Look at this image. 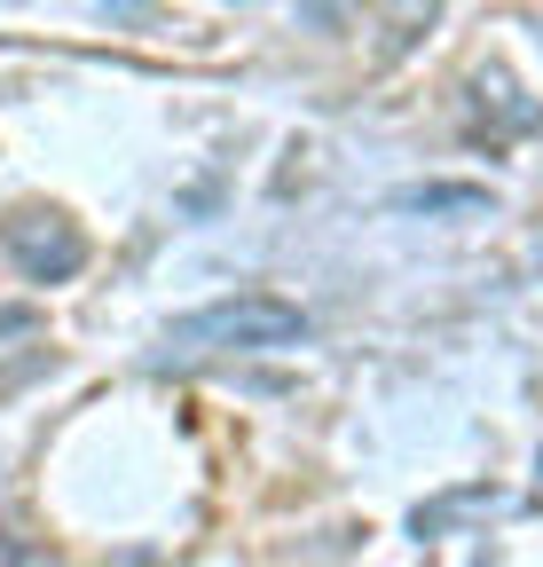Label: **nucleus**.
<instances>
[{"label":"nucleus","instance_id":"obj_3","mask_svg":"<svg viewBox=\"0 0 543 567\" xmlns=\"http://www.w3.org/2000/svg\"><path fill=\"white\" fill-rule=\"evenodd\" d=\"M497 197L489 189H472V182H418V189H401L394 213H489Z\"/></svg>","mask_w":543,"mask_h":567},{"label":"nucleus","instance_id":"obj_6","mask_svg":"<svg viewBox=\"0 0 543 567\" xmlns=\"http://www.w3.org/2000/svg\"><path fill=\"white\" fill-rule=\"evenodd\" d=\"M17 567H55V559L48 551H17Z\"/></svg>","mask_w":543,"mask_h":567},{"label":"nucleus","instance_id":"obj_5","mask_svg":"<svg viewBox=\"0 0 543 567\" xmlns=\"http://www.w3.org/2000/svg\"><path fill=\"white\" fill-rule=\"evenodd\" d=\"M32 323H40V316H32V308H0V339H24V331H32Z\"/></svg>","mask_w":543,"mask_h":567},{"label":"nucleus","instance_id":"obj_1","mask_svg":"<svg viewBox=\"0 0 543 567\" xmlns=\"http://www.w3.org/2000/svg\"><path fill=\"white\" fill-rule=\"evenodd\" d=\"M307 331H315L307 308H292L276 292H229V300H206V308L174 316L166 347L174 354H276V347H300Z\"/></svg>","mask_w":543,"mask_h":567},{"label":"nucleus","instance_id":"obj_2","mask_svg":"<svg viewBox=\"0 0 543 567\" xmlns=\"http://www.w3.org/2000/svg\"><path fill=\"white\" fill-rule=\"evenodd\" d=\"M0 245H9V260L32 284H72L87 268V237L63 221V213H17V221L0 229Z\"/></svg>","mask_w":543,"mask_h":567},{"label":"nucleus","instance_id":"obj_4","mask_svg":"<svg viewBox=\"0 0 543 567\" xmlns=\"http://www.w3.org/2000/svg\"><path fill=\"white\" fill-rule=\"evenodd\" d=\"M504 505H512L504 488H457V496H441V505H418V520H410V528H418V536H441L449 520H472V513H504Z\"/></svg>","mask_w":543,"mask_h":567}]
</instances>
